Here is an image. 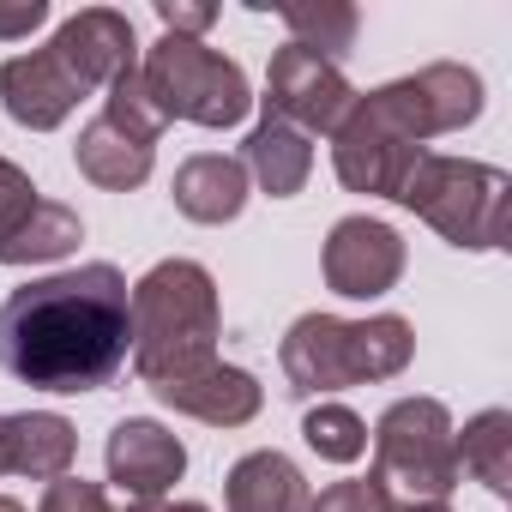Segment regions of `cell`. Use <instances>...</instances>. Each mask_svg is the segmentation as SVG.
Segmentation results:
<instances>
[{
	"label": "cell",
	"mask_w": 512,
	"mask_h": 512,
	"mask_svg": "<svg viewBox=\"0 0 512 512\" xmlns=\"http://www.w3.org/2000/svg\"><path fill=\"white\" fill-rule=\"evenodd\" d=\"M410 356H416V332L398 314H374V320L302 314L278 344L290 398H332L344 386L398 380L410 368Z\"/></svg>",
	"instance_id": "277c9868"
},
{
	"label": "cell",
	"mask_w": 512,
	"mask_h": 512,
	"mask_svg": "<svg viewBox=\"0 0 512 512\" xmlns=\"http://www.w3.org/2000/svg\"><path fill=\"white\" fill-rule=\"evenodd\" d=\"M482 115V79L458 61H434L410 79H392L380 91H356L350 115L332 133V169L350 193L398 199L410 163L440 133H464Z\"/></svg>",
	"instance_id": "7a4b0ae2"
},
{
	"label": "cell",
	"mask_w": 512,
	"mask_h": 512,
	"mask_svg": "<svg viewBox=\"0 0 512 512\" xmlns=\"http://www.w3.org/2000/svg\"><path fill=\"white\" fill-rule=\"evenodd\" d=\"M121 512H211V506H199V500H127Z\"/></svg>",
	"instance_id": "83f0119b"
},
{
	"label": "cell",
	"mask_w": 512,
	"mask_h": 512,
	"mask_svg": "<svg viewBox=\"0 0 512 512\" xmlns=\"http://www.w3.org/2000/svg\"><path fill=\"white\" fill-rule=\"evenodd\" d=\"M308 512H392V494L374 482V476H350V482H332L308 500Z\"/></svg>",
	"instance_id": "cb8c5ba5"
},
{
	"label": "cell",
	"mask_w": 512,
	"mask_h": 512,
	"mask_svg": "<svg viewBox=\"0 0 512 512\" xmlns=\"http://www.w3.org/2000/svg\"><path fill=\"white\" fill-rule=\"evenodd\" d=\"M49 19V0H0V43H19Z\"/></svg>",
	"instance_id": "4316f807"
},
{
	"label": "cell",
	"mask_w": 512,
	"mask_h": 512,
	"mask_svg": "<svg viewBox=\"0 0 512 512\" xmlns=\"http://www.w3.org/2000/svg\"><path fill=\"white\" fill-rule=\"evenodd\" d=\"M175 211L187 223H235L241 205H247V169L241 157H223V151H199L175 169Z\"/></svg>",
	"instance_id": "9a60e30c"
},
{
	"label": "cell",
	"mask_w": 512,
	"mask_h": 512,
	"mask_svg": "<svg viewBox=\"0 0 512 512\" xmlns=\"http://www.w3.org/2000/svg\"><path fill=\"white\" fill-rule=\"evenodd\" d=\"M73 163H79V175H85L91 187H103V193H133V187L151 181L157 145H145V139L121 133L109 115H97V121H85V133H79V145H73Z\"/></svg>",
	"instance_id": "2e32d148"
},
{
	"label": "cell",
	"mask_w": 512,
	"mask_h": 512,
	"mask_svg": "<svg viewBox=\"0 0 512 512\" xmlns=\"http://www.w3.org/2000/svg\"><path fill=\"white\" fill-rule=\"evenodd\" d=\"M458 446V470H470L494 500L512 494V410H482L464 422V434H452Z\"/></svg>",
	"instance_id": "ffe728a7"
},
{
	"label": "cell",
	"mask_w": 512,
	"mask_h": 512,
	"mask_svg": "<svg viewBox=\"0 0 512 512\" xmlns=\"http://www.w3.org/2000/svg\"><path fill=\"white\" fill-rule=\"evenodd\" d=\"M151 392H157V404H169V410H181V416H193L205 428H241L266 404L260 380H253L247 368H229V362H205V368H193L181 380L151 386Z\"/></svg>",
	"instance_id": "5bb4252c"
},
{
	"label": "cell",
	"mask_w": 512,
	"mask_h": 512,
	"mask_svg": "<svg viewBox=\"0 0 512 512\" xmlns=\"http://www.w3.org/2000/svg\"><path fill=\"white\" fill-rule=\"evenodd\" d=\"M73 458H79V434L67 416H55V410L7 416V476L61 482V476H73Z\"/></svg>",
	"instance_id": "ac0fdd59"
},
{
	"label": "cell",
	"mask_w": 512,
	"mask_h": 512,
	"mask_svg": "<svg viewBox=\"0 0 512 512\" xmlns=\"http://www.w3.org/2000/svg\"><path fill=\"white\" fill-rule=\"evenodd\" d=\"M49 49L73 67V79H79L85 91H109L115 79H127V73L139 67V31H133V19L115 13V7H85V13H73V19L55 31Z\"/></svg>",
	"instance_id": "7c38bea8"
},
{
	"label": "cell",
	"mask_w": 512,
	"mask_h": 512,
	"mask_svg": "<svg viewBox=\"0 0 512 512\" xmlns=\"http://www.w3.org/2000/svg\"><path fill=\"white\" fill-rule=\"evenodd\" d=\"M278 19L290 25V43L308 49V55H350L356 49V7H344V0H320V7H278Z\"/></svg>",
	"instance_id": "44dd1931"
},
{
	"label": "cell",
	"mask_w": 512,
	"mask_h": 512,
	"mask_svg": "<svg viewBox=\"0 0 512 512\" xmlns=\"http://www.w3.org/2000/svg\"><path fill=\"white\" fill-rule=\"evenodd\" d=\"M103 115L121 127V133H133V139H145V145H157L163 139V115H157V103H151V91H145V79H139V67L127 73V79H115L109 91H103Z\"/></svg>",
	"instance_id": "603a6c76"
},
{
	"label": "cell",
	"mask_w": 512,
	"mask_h": 512,
	"mask_svg": "<svg viewBox=\"0 0 512 512\" xmlns=\"http://www.w3.org/2000/svg\"><path fill=\"white\" fill-rule=\"evenodd\" d=\"M37 512H115V506H109L103 482H85V476H61V482H49V488H43Z\"/></svg>",
	"instance_id": "d4e9b609"
},
{
	"label": "cell",
	"mask_w": 512,
	"mask_h": 512,
	"mask_svg": "<svg viewBox=\"0 0 512 512\" xmlns=\"http://www.w3.org/2000/svg\"><path fill=\"white\" fill-rule=\"evenodd\" d=\"M79 97H91V91L73 79V67L55 49H31L0 67V109L31 133H55L79 109Z\"/></svg>",
	"instance_id": "4fadbf2b"
},
{
	"label": "cell",
	"mask_w": 512,
	"mask_h": 512,
	"mask_svg": "<svg viewBox=\"0 0 512 512\" xmlns=\"http://www.w3.org/2000/svg\"><path fill=\"white\" fill-rule=\"evenodd\" d=\"M0 512H25V506H19V500H13V494H0Z\"/></svg>",
	"instance_id": "4dcf8cb0"
},
{
	"label": "cell",
	"mask_w": 512,
	"mask_h": 512,
	"mask_svg": "<svg viewBox=\"0 0 512 512\" xmlns=\"http://www.w3.org/2000/svg\"><path fill=\"white\" fill-rule=\"evenodd\" d=\"M0 476H7V416H0Z\"/></svg>",
	"instance_id": "f546056e"
},
{
	"label": "cell",
	"mask_w": 512,
	"mask_h": 512,
	"mask_svg": "<svg viewBox=\"0 0 512 512\" xmlns=\"http://www.w3.org/2000/svg\"><path fill=\"white\" fill-rule=\"evenodd\" d=\"M260 103H266V121H284V127L314 139V133H338V121L356 103V85L344 79L338 61L284 43L266 67V97Z\"/></svg>",
	"instance_id": "9c48e42d"
},
{
	"label": "cell",
	"mask_w": 512,
	"mask_h": 512,
	"mask_svg": "<svg viewBox=\"0 0 512 512\" xmlns=\"http://www.w3.org/2000/svg\"><path fill=\"white\" fill-rule=\"evenodd\" d=\"M139 79H145L163 121H193V127L217 133V127L247 121V109H253L247 73L229 55H217L193 37H157L139 55Z\"/></svg>",
	"instance_id": "8992f818"
},
{
	"label": "cell",
	"mask_w": 512,
	"mask_h": 512,
	"mask_svg": "<svg viewBox=\"0 0 512 512\" xmlns=\"http://www.w3.org/2000/svg\"><path fill=\"white\" fill-rule=\"evenodd\" d=\"M308 476L284 452H247L223 476V506L229 512H308Z\"/></svg>",
	"instance_id": "e0dca14e"
},
{
	"label": "cell",
	"mask_w": 512,
	"mask_h": 512,
	"mask_svg": "<svg viewBox=\"0 0 512 512\" xmlns=\"http://www.w3.org/2000/svg\"><path fill=\"white\" fill-rule=\"evenodd\" d=\"M241 169H247V181H260L272 199H290L314 175V145H308V133H296L284 121H260L247 133V145H241Z\"/></svg>",
	"instance_id": "d6986e66"
},
{
	"label": "cell",
	"mask_w": 512,
	"mask_h": 512,
	"mask_svg": "<svg viewBox=\"0 0 512 512\" xmlns=\"http://www.w3.org/2000/svg\"><path fill=\"white\" fill-rule=\"evenodd\" d=\"M452 416L440 398H398L380 422H374V482L410 500H446L464 470H458V446H452Z\"/></svg>",
	"instance_id": "52a82bcc"
},
{
	"label": "cell",
	"mask_w": 512,
	"mask_h": 512,
	"mask_svg": "<svg viewBox=\"0 0 512 512\" xmlns=\"http://www.w3.org/2000/svg\"><path fill=\"white\" fill-rule=\"evenodd\" d=\"M133 290L109 260L37 278L0 302V368L37 392H103L133 356Z\"/></svg>",
	"instance_id": "6da1fadb"
},
{
	"label": "cell",
	"mask_w": 512,
	"mask_h": 512,
	"mask_svg": "<svg viewBox=\"0 0 512 512\" xmlns=\"http://www.w3.org/2000/svg\"><path fill=\"white\" fill-rule=\"evenodd\" d=\"M326 290L344 302H380L404 278V235L380 217H338L326 235Z\"/></svg>",
	"instance_id": "30bf717a"
},
{
	"label": "cell",
	"mask_w": 512,
	"mask_h": 512,
	"mask_svg": "<svg viewBox=\"0 0 512 512\" xmlns=\"http://www.w3.org/2000/svg\"><path fill=\"white\" fill-rule=\"evenodd\" d=\"M398 205L416 211L440 241L494 253L506 247V205H512V175L476 157H440L422 151L398 187Z\"/></svg>",
	"instance_id": "5b68a950"
},
{
	"label": "cell",
	"mask_w": 512,
	"mask_h": 512,
	"mask_svg": "<svg viewBox=\"0 0 512 512\" xmlns=\"http://www.w3.org/2000/svg\"><path fill=\"white\" fill-rule=\"evenodd\" d=\"M157 19H163V37H205L217 25V7L211 0H157Z\"/></svg>",
	"instance_id": "484cf974"
},
{
	"label": "cell",
	"mask_w": 512,
	"mask_h": 512,
	"mask_svg": "<svg viewBox=\"0 0 512 512\" xmlns=\"http://www.w3.org/2000/svg\"><path fill=\"white\" fill-rule=\"evenodd\" d=\"M103 464H109V482H115L127 500H163V494L187 476V446H181L163 422L127 416V422L109 428Z\"/></svg>",
	"instance_id": "8fae6325"
},
{
	"label": "cell",
	"mask_w": 512,
	"mask_h": 512,
	"mask_svg": "<svg viewBox=\"0 0 512 512\" xmlns=\"http://www.w3.org/2000/svg\"><path fill=\"white\" fill-rule=\"evenodd\" d=\"M85 241V223L73 205L43 199L37 181L0 157V266H49Z\"/></svg>",
	"instance_id": "ba28073f"
},
{
	"label": "cell",
	"mask_w": 512,
	"mask_h": 512,
	"mask_svg": "<svg viewBox=\"0 0 512 512\" xmlns=\"http://www.w3.org/2000/svg\"><path fill=\"white\" fill-rule=\"evenodd\" d=\"M392 512H452L446 500H410V506H392Z\"/></svg>",
	"instance_id": "f1b7e54d"
},
{
	"label": "cell",
	"mask_w": 512,
	"mask_h": 512,
	"mask_svg": "<svg viewBox=\"0 0 512 512\" xmlns=\"http://www.w3.org/2000/svg\"><path fill=\"white\" fill-rule=\"evenodd\" d=\"M302 440H308L326 464H356V458L368 452V422H362L356 410H344V404H320V410H308Z\"/></svg>",
	"instance_id": "7402d4cb"
},
{
	"label": "cell",
	"mask_w": 512,
	"mask_h": 512,
	"mask_svg": "<svg viewBox=\"0 0 512 512\" xmlns=\"http://www.w3.org/2000/svg\"><path fill=\"white\" fill-rule=\"evenodd\" d=\"M133 374L145 386L181 380L205 362H217V338H223V308H217V284L199 260H163L133 284Z\"/></svg>",
	"instance_id": "3957f363"
}]
</instances>
